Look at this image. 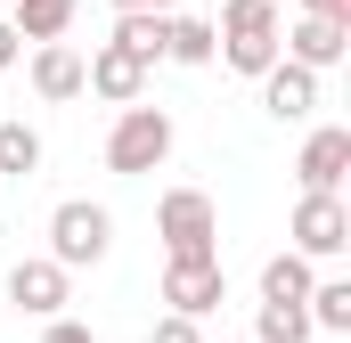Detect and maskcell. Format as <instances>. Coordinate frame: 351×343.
Segmentation results:
<instances>
[{
    "label": "cell",
    "instance_id": "1",
    "mask_svg": "<svg viewBox=\"0 0 351 343\" xmlns=\"http://www.w3.org/2000/svg\"><path fill=\"white\" fill-rule=\"evenodd\" d=\"M278 33H286V16H278V0H229L221 8V25H213V58L229 66V74H262L269 58H278Z\"/></svg>",
    "mask_w": 351,
    "mask_h": 343
},
{
    "label": "cell",
    "instance_id": "2",
    "mask_svg": "<svg viewBox=\"0 0 351 343\" xmlns=\"http://www.w3.org/2000/svg\"><path fill=\"white\" fill-rule=\"evenodd\" d=\"M180 123L164 115V106H147V98H131L123 115H114V131H106V172H123V180H139V172H164V156H172Z\"/></svg>",
    "mask_w": 351,
    "mask_h": 343
},
{
    "label": "cell",
    "instance_id": "3",
    "mask_svg": "<svg viewBox=\"0 0 351 343\" xmlns=\"http://www.w3.org/2000/svg\"><path fill=\"white\" fill-rule=\"evenodd\" d=\"M114 246V213L106 204H90V196H66L58 213H49V261H66V270H90V261H106Z\"/></svg>",
    "mask_w": 351,
    "mask_h": 343
},
{
    "label": "cell",
    "instance_id": "4",
    "mask_svg": "<svg viewBox=\"0 0 351 343\" xmlns=\"http://www.w3.org/2000/svg\"><path fill=\"white\" fill-rule=\"evenodd\" d=\"M156 237H164V254H221V213H213V196H204V188H164Z\"/></svg>",
    "mask_w": 351,
    "mask_h": 343
},
{
    "label": "cell",
    "instance_id": "5",
    "mask_svg": "<svg viewBox=\"0 0 351 343\" xmlns=\"http://www.w3.org/2000/svg\"><path fill=\"white\" fill-rule=\"evenodd\" d=\"M229 303V278H221V254H164V311H188V319H213Z\"/></svg>",
    "mask_w": 351,
    "mask_h": 343
},
{
    "label": "cell",
    "instance_id": "6",
    "mask_svg": "<svg viewBox=\"0 0 351 343\" xmlns=\"http://www.w3.org/2000/svg\"><path fill=\"white\" fill-rule=\"evenodd\" d=\"M294 254L311 261H335L351 246V213H343V188H302V204H294Z\"/></svg>",
    "mask_w": 351,
    "mask_h": 343
},
{
    "label": "cell",
    "instance_id": "7",
    "mask_svg": "<svg viewBox=\"0 0 351 343\" xmlns=\"http://www.w3.org/2000/svg\"><path fill=\"white\" fill-rule=\"evenodd\" d=\"M8 303H16L25 319H58V311L74 303V270H66V261H49V254L16 261V270H8Z\"/></svg>",
    "mask_w": 351,
    "mask_h": 343
},
{
    "label": "cell",
    "instance_id": "8",
    "mask_svg": "<svg viewBox=\"0 0 351 343\" xmlns=\"http://www.w3.org/2000/svg\"><path fill=\"white\" fill-rule=\"evenodd\" d=\"M278 58H294V66H311V74H335L351 58V25L343 16H294V25L278 33Z\"/></svg>",
    "mask_w": 351,
    "mask_h": 343
},
{
    "label": "cell",
    "instance_id": "9",
    "mask_svg": "<svg viewBox=\"0 0 351 343\" xmlns=\"http://www.w3.org/2000/svg\"><path fill=\"white\" fill-rule=\"evenodd\" d=\"M82 90H98L106 106H131V98H147V66H139L123 41H98L82 58Z\"/></svg>",
    "mask_w": 351,
    "mask_h": 343
},
{
    "label": "cell",
    "instance_id": "10",
    "mask_svg": "<svg viewBox=\"0 0 351 343\" xmlns=\"http://www.w3.org/2000/svg\"><path fill=\"white\" fill-rule=\"evenodd\" d=\"M254 82H262V106L278 115V123H302V115L319 106V74H311V66H294V58H269Z\"/></svg>",
    "mask_w": 351,
    "mask_h": 343
},
{
    "label": "cell",
    "instance_id": "11",
    "mask_svg": "<svg viewBox=\"0 0 351 343\" xmlns=\"http://www.w3.org/2000/svg\"><path fill=\"white\" fill-rule=\"evenodd\" d=\"M343 172H351V131L343 123H319L302 139V156H294V180L302 188H343Z\"/></svg>",
    "mask_w": 351,
    "mask_h": 343
},
{
    "label": "cell",
    "instance_id": "12",
    "mask_svg": "<svg viewBox=\"0 0 351 343\" xmlns=\"http://www.w3.org/2000/svg\"><path fill=\"white\" fill-rule=\"evenodd\" d=\"M33 90H41L49 106L82 98V49H74V41H33Z\"/></svg>",
    "mask_w": 351,
    "mask_h": 343
},
{
    "label": "cell",
    "instance_id": "13",
    "mask_svg": "<svg viewBox=\"0 0 351 343\" xmlns=\"http://www.w3.org/2000/svg\"><path fill=\"white\" fill-rule=\"evenodd\" d=\"M114 41H123L139 66H156L164 41H172V8H114Z\"/></svg>",
    "mask_w": 351,
    "mask_h": 343
},
{
    "label": "cell",
    "instance_id": "14",
    "mask_svg": "<svg viewBox=\"0 0 351 343\" xmlns=\"http://www.w3.org/2000/svg\"><path fill=\"white\" fill-rule=\"evenodd\" d=\"M74 16H82V0H8V25L25 41H66Z\"/></svg>",
    "mask_w": 351,
    "mask_h": 343
},
{
    "label": "cell",
    "instance_id": "15",
    "mask_svg": "<svg viewBox=\"0 0 351 343\" xmlns=\"http://www.w3.org/2000/svg\"><path fill=\"white\" fill-rule=\"evenodd\" d=\"M302 311H311V327H319V335H351V278H311Z\"/></svg>",
    "mask_w": 351,
    "mask_h": 343
},
{
    "label": "cell",
    "instance_id": "16",
    "mask_svg": "<svg viewBox=\"0 0 351 343\" xmlns=\"http://www.w3.org/2000/svg\"><path fill=\"white\" fill-rule=\"evenodd\" d=\"M302 294H311V254H294V246L269 254L262 261V303H302Z\"/></svg>",
    "mask_w": 351,
    "mask_h": 343
},
{
    "label": "cell",
    "instance_id": "17",
    "mask_svg": "<svg viewBox=\"0 0 351 343\" xmlns=\"http://www.w3.org/2000/svg\"><path fill=\"white\" fill-rule=\"evenodd\" d=\"M319 327H311V311L302 303H262L254 311V343H311Z\"/></svg>",
    "mask_w": 351,
    "mask_h": 343
},
{
    "label": "cell",
    "instance_id": "18",
    "mask_svg": "<svg viewBox=\"0 0 351 343\" xmlns=\"http://www.w3.org/2000/svg\"><path fill=\"white\" fill-rule=\"evenodd\" d=\"M0 172H8V180H33V172H41V131L16 123V115L0 123Z\"/></svg>",
    "mask_w": 351,
    "mask_h": 343
},
{
    "label": "cell",
    "instance_id": "19",
    "mask_svg": "<svg viewBox=\"0 0 351 343\" xmlns=\"http://www.w3.org/2000/svg\"><path fill=\"white\" fill-rule=\"evenodd\" d=\"M164 58H172V66H213V16H172Z\"/></svg>",
    "mask_w": 351,
    "mask_h": 343
},
{
    "label": "cell",
    "instance_id": "20",
    "mask_svg": "<svg viewBox=\"0 0 351 343\" xmlns=\"http://www.w3.org/2000/svg\"><path fill=\"white\" fill-rule=\"evenodd\" d=\"M147 343H204V327H196L188 311H164V319L147 327Z\"/></svg>",
    "mask_w": 351,
    "mask_h": 343
},
{
    "label": "cell",
    "instance_id": "21",
    "mask_svg": "<svg viewBox=\"0 0 351 343\" xmlns=\"http://www.w3.org/2000/svg\"><path fill=\"white\" fill-rule=\"evenodd\" d=\"M41 343H98V335H90L82 319H66V311H58V319H41Z\"/></svg>",
    "mask_w": 351,
    "mask_h": 343
},
{
    "label": "cell",
    "instance_id": "22",
    "mask_svg": "<svg viewBox=\"0 0 351 343\" xmlns=\"http://www.w3.org/2000/svg\"><path fill=\"white\" fill-rule=\"evenodd\" d=\"M16 58H25V33H16V25H8V16H0V74H8V66H16Z\"/></svg>",
    "mask_w": 351,
    "mask_h": 343
},
{
    "label": "cell",
    "instance_id": "23",
    "mask_svg": "<svg viewBox=\"0 0 351 343\" xmlns=\"http://www.w3.org/2000/svg\"><path fill=\"white\" fill-rule=\"evenodd\" d=\"M302 16H343L351 25V0H302Z\"/></svg>",
    "mask_w": 351,
    "mask_h": 343
},
{
    "label": "cell",
    "instance_id": "24",
    "mask_svg": "<svg viewBox=\"0 0 351 343\" xmlns=\"http://www.w3.org/2000/svg\"><path fill=\"white\" fill-rule=\"evenodd\" d=\"M114 8H172V0H114Z\"/></svg>",
    "mask_w": 351,
    "mask_h": 343
},
{
    "label": "cell",
    "instance_id": "25",
    "mask_svg": "<svg viewBox=\"0 0 351 343\" xmlns=\"http://www.w3.org/2000/svg\"><path fill=\"white\" fill-rule=\"evenodd\" d=\"M221 343H237V335H221Z\"/></svg>",
    "mask_w": 351,
    "mask_h": 343
}]
</instances>
